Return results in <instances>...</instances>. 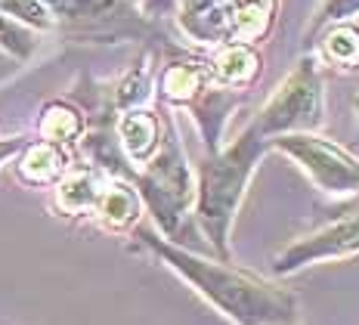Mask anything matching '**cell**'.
Returning a JSON list of instances; mask_svg holds the SVG:
<instances>
[{
    "mask_svg": "<svg viewBox=\"0 0 359 325\" xmlns=\"http://www.w3.org/2000/svg\"><path fill=\"white\" fill-rule=\"evenodd\" d=\"M155 90V69H152V53H143L137 59L127 74L118 78V84L109 90V102L115 109V115L121 112H133V109H146L149 100H152Z\"/></svg>",
    "mask_w": 359,
    "mask_h": 325,
    "instance_id": "ac0fdd59",
    "label": "cell"
},
{
    "mask_svg": "<svg viewBox=\"0 0 359 325\" xmlns=\"http://www.w3.org/2000/svg\"><path fill=\"white\" fill-rule=\"evenodd\" d=\"M233 10L236 0H177V19L183 34L208 47H220L229 41Z\"/></svg>",
    "mask_w": 359,
    "mask_h": 325,
    "instance_id": "9c48e42d",
    "label": "cell"
},
{
    "mask_svg": "<svg viewBox=\"0 0 359 325\" xmlns=\"http://www.w3.org/2000/svg\"><path fill=\"white\" fill-rule=\"evenodd\" d=\"M266 152L269 140L251 121L236 140H229L217 152H208L196 173V208H192V214H196L211 251L220 260H229V236H233L236 214Z\"/></svg>",
    "mask_w": 359,
    "mask_h": 325,
    "instance_id": "7a4b0ae2",
    "label": "cell"
},
{
    "mask_svg": "<svg viewBox=\"0 0 359 325\" xmlns=\"http://www.w3.org/2000/svg\"><path fill=\"white\" fill-rule=\"evenodd\" d=\"M53 28L84 41H118L146 32V19L133 0H41Z\"/></svg>",
    "mask_w": 359,
    "mask_h": 325,
    "instance_id": "8992f818",
    "label": "cell"
},
{
    "mask_svg": "<svg viewBox=\"0 0 359 325\" xmlns=\"http://www.w3.org/2000/svg\"><path fill=\"white\" fill-rule=\"evenodd\" d=\"M353 16H359V0H323L310 22V34H319L325 25H334V22H350Z\"/></svg>",
    "mask_w": 359,
    "mask_h": 325,
    "instance_id": "44dd1931",
    "label": "cell"
},
{
    "mask_svg": "<svg viewBox=\"0 0 359 325\" xmlns=\"http://www.w3.org/2000/svg\"><path fill=\"white\" fill-rule=\"evenodd\" d=\"M140 214H143V199H140L137 186L124 177H109L100 199H96L90 220L100 226V230L124 236V232H130L140 223Z\"/></svg>",
    "mask_w": 359,
    "mask_h": 325,
    "instance_id": "30bf717a",
    "label": "cell"
},
{
    "mask_svg": "<svg viewBox=\"0 0 359 325\" xmlns=\"http://www.w3.org/2000/svg\"><path fill=\"white\" fill-rule=\"evenodd\" d=\"M266 140L282 133H316L325 124V84L316 56H301L288 78L251 118Z\"/></svg>",
    "mask_w": 359,
    "mask_h": 325,
    "instance_id": "277c9868",
    "label": "cell"
},
{
    "mask_svg": "<svg viewBox=\"0 0 359 325\" xmlns=\"http://www.w3.org/2000/svg\"><path fill=\"white\" fill-rule=\"evenodd\" d=\"M133 4H137V0H133Z\"/></svg>",
    "mask_w": 359,
    "mask_h": 325,
    "instance_id": "cb8c5ba5",
    "label": "cell"
},
{
    "mask_svg": "<svg viewBox=\"0 0 359 325\" xmlns=\"http://www.w3.org/2000/svg\"><path fill=\"white\" fill-rule=\"evenodd\" d=\"M140 241L233 325H301L297 294L273 279L236 267L233 260L201 257L149 230L140 232Z\"/></svg>",
    "mask_w": 359,
    "mask_h": 325,
    "instance_id": "6da1fadb",
    "label": "cell"
},
{
    "mask_svg": "<svg viewBox=\"0 0 359 325\" xmlns=\"http://www.w3.org/2000/svg\"><path fill=\"white\" fill-rule=\"evenodd\" d=\"M208 87H211L208 59H192V56L170 59V62H164L158 74V96L168 105H177V109H189Z\"/></svg>",
    "mask_w": 359,
    "mask_h": 325,
    "instance_id": "4fadbf2b",
    "label": "cell"
},
{
    "mask_svg": "<svg viewBox=\"0 0 359 325\" xmlns=\"http://www.w3.org/2000/svg\"><path fill=\"white\" fill-rule=\"evenodd\" d=\"M359 254V208L347 211L338 220L319 226V230L306 232V236L294 239L288 248H282L273 257L276 276H294L301 270L313 267V263L325 260H344V257Z\"/></svg>",
    "mask_w": 359,
    "mask_h": 325,
    "instance_id": "52a82bcc",
    "label": "cell"
},
{
    "mask_svg": "<svg viewBox=\"0 0 359 325\" xmlns=\"http://www.w3.org/2000/svg\"><path fill=\"white\" fill-rule=\"evenodd\" d=\"M269 149L282 152L301 168L319 192L347 199L359 192V158L319 133H282L269 140Z\"/></svg>",
    "mask_w": 359,
    "mask_h": 325,
    "instance_id": "5b68a950",
    "label": "cell"
},
{
    "mask_svg": "<svg viewBox=\"0 0 359 325\" xmlns=\"http://www.w3.org/2000/svg\"><path fill=\"white\" fill-rule=\"evenodd\" d=\"M236 105H238L236 90H223V87H214V84L189 105L208 152H217V149L223 146V131H226V121L236 112Z\"/></svg>",
    "mask_w": 359,
    "mask_h": 325,
    "instance_id": "9a60e30c",
    "label": "cell"
},
{
    "mask_svg": "<svg viewBox=\"0 0 359 325\" xmlns=\"http://www.w3.org/2000/svg\"><path fill=\"white\" fill-rule=\"evenodd\" d=\"M0 16L16 19V22L34 28V32H41V34L53 32V19H50V13L43 10L41 0H0Z\"/></svg>",
    "mask_w": 359,
    "mask_h": 325,
    "instance_id": "ffe728a7",
    "label": "cell"
},
{
    "mask_svg": "<svg viewBox=\"0 0 359 325\" xmlns=\"http://www.w3.org/2000/svg\"><path fill=\"white\" fill-rule=\"evenodd\" d=\"M37 47H41V32L22 25L16 19L0 16V50L6 56H13L16 62H28L37 53Z\"/></svg>",
    "mask_w": 359,
    "mask_h": 325,
    "instance_id": "d6986e66",
    "label": "cell"
},
{
    "mask_svg": "<svg viewBox=\"0 0 359 325\" xmlns=\"http://www.w3.org/2000/svg\"><path fill=\"white\" fill-rule=\"evenodd\" d=\"M208 74L214 87L245 93L264 74V56L251 44H220L208 56Z\"/></svg>",
    "mask_w": 359,
    "mask_h": 325,
    "instance_id": "ba28073f",
    "label": "cell"
},
{
    "mask_svg": "<svg viewBox=\"0 0 359 325\" xmlns=\"http://www.w3.org/2000/svg\"><path fill=\"white\" fill-rule=\"evenodd\" d=\"M356 205H359V192H356Z\"/></svg>",
    "mask_w": 359,
    "mask_h": 325,
    "instance_id": "603a6c76",
    "label": "cell"
},
{
    "mask_svg": "<svg viewBox=\"0 0 359 325\" xmlns=\"http://www.w3.org/2000/svg\"><path fill=\"white\" fill-rule=\"evenodd\" d=\"M130 183L137 186L143 208H149L155 226L164 232L161 239L183 245L189 241V217L196 208V173L189 168L183 140L177 127H164L161 146L140 171H133Z\"/></svg>",
    "mask_w": 359,
    "mask_h": 325,
    "instance_id": "3957f363",
    "label": "cell"
},
{
    "mask_svg": "<svg viewBox=\"0 0 359 325\" xmlns=\"http://www.w3.org/2000/svg\"><path fill=\"white\" fill-rule=\"evenodd\" d=\"M334 72H359V25L353 22H334L319 32V56Z\"/></svg>",
    "mask_w": 359,
    "mask_h": 325,
    "instance_id": "e0dca14e",
    "label": "cell"
},
{
    "mask_svg": "<svg viewBox=\"0 0 359 325\" xmlns=\"http://www.w3.org/2000/svg\"><path fill=\"white\" fill-rule=\"evenodd\" d=\"M109 177H111V173L93 168V164H87V168H69V173H65V177L53 186V208H56V214L74 217V220L90 217Z\"/></svg>",
    "mask_w": 359,
    "mask_h": 325,
    "instance_id": "7c38bea8",
    "label": "cell"
},
{
    "mask_svg": "<svg viewBox=\"0 0 359 325\" xmlns=\"http://www.w3.org/2000/svg\"><path fill=\"white\" fill-rule=\"evenodd\" d=\"M164 137V127L155 112L149 109H133V112H121L115 118V140L121 146V155L127 158L133 171H140L143 164L158 152Z\"/></svg>",
    "mask_w": 359,
    "mask_h": 325,
    "instance_id": "8fae6325",
    "label": "cell"
},
{
    "mask_svg": "<svg viewBox=\"0 0 359 325\" xmlns=\"http://www.w3.org/2000/svg\"><path fill=\"white\" fill-rule=\"evenodd\" d=\"M353 109H356V121H359V93H356V100H353Z\"/></svg>",
    "mask_w": 359,
    "mask_h": 325,
    "instance_id": "7402d4cb",
    "label": "cell"
},
{
    "mask_svg": "<svg viewBox=\"0 0 359 325\" xmlns=\"http://www.w3.org/2000/svg\"><path fill=\"white\" fill-rule=\"evenodd\" d=\"M69 173V152L65 146L47 140H34L22 146V155L16 161V177L25 186H56Z\"/></svg>",
    "mask_w": 359,
    "mask_h": 325,
    "instance_id": "5bb4252c",
    "label": "cell"
},
{
    "mask_svg": "<svg viewBox=\"0 0 359 325\" xmlns=\"http://www.w3.org/2000/svg\"><path fill=\"white\" fill-rule=\"evenodd\" d=\"M87 131V115L69 100H53L41 109L37 115V137L56 142V146H69L78 142Z\"/></svg>",
    "mask_w": 359,
    "mask_h": 325,
    "instance_id": "2e32d148",
    "label": "cell"
}]
</instances>
